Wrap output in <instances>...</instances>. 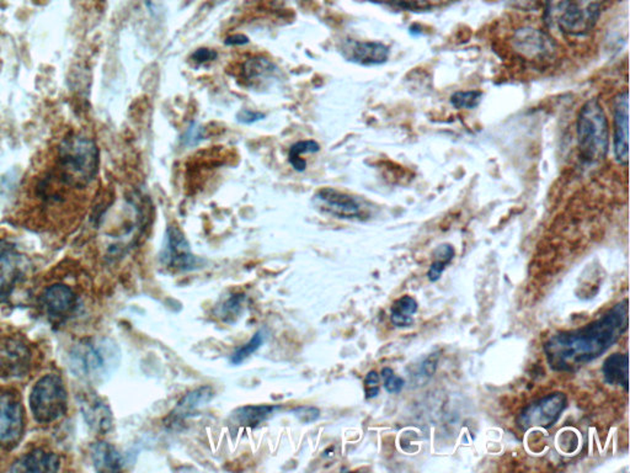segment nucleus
<instances>
[{"instance_id": "nucleus-20", "label": "nucleus", "mask_w": 630, "mask_h": 473, "mask_svg": "<svg viewBox=\"0 0 630 473\" xmlns=\"http://www.w3.org/2000/svg\"><path fill=\"white\" fill-rule=\"evenodd\" d=\"M92 459L96 471L117 472L124 468V458L114 445L99 442L92 447Z\"/></svg>"}, {"instance_id": "nucleus-26", "label": "nucleus", "mask_w": 630, "mask_h": 473, "mask_svg": "<svg viewBox=\"0 0 630 473\" xmlns=\"http://www.w3.org/2000/svg\"><path fill=\"white\" fill-rule=\"evenodd\" d=\"M320 151L319 143L314 140L298 141L292 144L288 152V162L295 172H304L307 168V162L302 159V154L318 153Z\"/></svg>"}, {"instance_id": "nucleus-13", "label": "nucleus", "mask_w": 630, "mask_h": 473, "mask_svg": "<svg viewBox=\"0 0 630 473\" xmlns=\"http://www.w3.org/2000/svg\"><path fill=\"white\" fill-rule=\"evenodd\" d=\"M340 53L349 62L372 67L387 62L391 51L384 44L375 41H347Z\"/></svg>"}, {"instance_id": "nucleus-4", "label": "nucleus", "mask_w": 630, "mask_h": 473, "mask_svg": "<svg viewBox=\"0 0 630 473\" xmlns=\"http://www.w3.org/2000/svg\"><path fill=\"white\" fill-rule=\"evenodd\" d=\"M578 143L584 162L600 163L610 150V125L597 99L585 102L578 118Z\"/></svg>"}, {"instance_id": "nucleus-2", "label": "nucleus", "mask_w": 630, "mask_h": 473, "mask_svg": "<svg viewBox=\"0 0 630 473\" xmlns=\"http://www.w3.org/2000/svg\"><path fill=\"white\" fill-rule=\"evenodd\" d=\"M99 164L101 152L95 141L80 132H69L52 148L44 172L69 192H85L98 176Z\"/></svg>"}, {"instance_id": "nucleus-22", "label": "nucleus", "mask_w": 630, "mask_h": 473, "mask_svg": "<svg viewBox=\"0 0 630 473\" xmlns=\"http://www.w3.org/2000/svg\"><path fill=\"white\" fill-rule=\"evenodd\" d=\"M278 69L276 64L268 60V58H250L243 64V79L250 83V85L255 86L256 83H260L262 80L273 78L275 74L278 73Z\"/></svg>"}, {"instance_id": "nucleus-6", "label": "nucleus", "mask_w": 630, "mask_h": 473, "mask_svg": "<svg viewBox=\"0 0 630 473\" xmlns=\"http://www.w3.org/2000/svg\"><path fill=\"white\" fill-rule=\"evenodd\" d=\"M568 407L567 395L562 392H554L545 397L527 404L516 418L517 427L521 430H529L530 428L554 427L561 420V414Z\"/></svg>"}, {"instance_id": "nucleus-1", "label": "nucleus", "mask_w": 630, "mask_h": 473, "mask_svg": "<svg viewBox=\"0 0 630 473\" xmlns=\"http://www.w3.org/2000/svg\"><path fill=\"white\" fill-rule=\"evenodd\" d=\"M629 327L628 298L613 306L599 320L574 330L561 331L543 346L549 368L575 372L604 353L625 336Z\"/></svg>"}, {"instance_id": "nucleus-14", "label": "nucleus", "mask_w": 630, "mask_h": 473, "mask_svg": "<svg viewBox=\"0 0 630 473\" xmlns=\"http://www.w3.org/2000/svg\"><path fill=\"white\" fill-rule=\"evenodd\" d=\"M552 38L537 29H521L516 32L513 43L516 50L529 60H545L551 56L554 46Z\"/></svg>"}, {"instance_id": "nucleus-33", "label": "nucleus", "mask_w": 630, "mask_h": 473, "mask_svg": "<svg viewBox=\"0 0 630 473\" xmlns=\"http://www.w3.org/2000/svg\"><path fill=\"white\" fill-rule=\"evenodd\" d=\"M294 414L298 418V420L302 421V423L310 424L319 420L320 411L318 410V408L304 405V407L295 408Z\"/></svg>"}, {"instance_id": "nucleus-11", "label": "nucleus", "mask_w": 630, "mask_h": 473, "mask_svg": "<svg viewBox=\"0 0 630 473\" xmlns=\"http://www.w3.org/2000/svg\"><path fill=\"white\" fill-rule=\"evenodd\" d=\"M613 150L617 162H629V93L623 90L613 101Z\"/></svg>"}, {"instance_id": "nucleus-10", "label": "nucleus", "mask_w": 630, "mask_h": 473, "mask_svg": "<svg viewBox=\"0 0 630 473\" xmlns=\"http://www.w3.org/2000/svg\"><path fill=\"white\" fill-rule=\"evenodd\" d=\"M31 363V349L25 340L18 337L0 338V378H24L30 371Z\"/></svg>"}, {"instance_id": "nucleus-31", "label": "nucleus", "mask_w": 630, "mask_h": 473, "mask_svg": "<svg viewBox=\"0 0 630 473\" xmlns=\"http://www.w3.org/2000/svg\"><path fill=\"white\" fill-rule=\"evenodd\" d=\"M379 378L377 371H369L365 378V394L368 400H372V398L377 397L381 387H379Z\"/></svg>"}, {"instance_id": "nucleus-35", "label": "nucleus", "mask_w": 630, "mask_h": 473, "mask_svg": "<svg viewBox=\"0 0 630 473\" xmlns=\"http://www.w3.org/2000/svg\"><path fill=\"white\" fill-rule=\"evenodd\" d=\"M218 53L214 50H210V48H198L194 53H192L191 60L198 64H204L206 62H211L217 58Z\"/></svg>"}, {"instance_id": "nucleus-16", "label": "nucleus", "mask_w": 630, "mask_h": 473, "mask_svg": "<svg viewBox=\"0 0 630 473\" xmlns=\"http://www.w3.org/2000/svg\"><path fill=\"white\" fill-rule=\"evenodd\" d=\"M214 397V389L211 386H202L189 392L176 404L175 410L166 418V426L175 427L180 421L191 417L195 412L207 405Z\"/></svg>"}, {"instance_id": "nucleus-37", "label": "nucleus", "mask_w": 630, "mask_h": 473, "mask_svg": "<svg viewBox=\"0 0 630 473\" xmlns=\"http://www.w3.org/2000/svg\"><path fill=\"white\" fill-rule=\"evenodd\" d=\"M224 44H226L227 46H243V45L249 44V38H247L246 35L237 34L228 37L227 40L224 41Z\"/></svg>"}, {"instance_id": "nucleus-9", "label": "nucleus", "mask_w": 630, "mask_h": 473, "mask_svg": "<svg viewBox=\"0 0 630 473\" xmlns=\"http://www.w3.org/2000/svg\"><path fill=\"white\" fill-rule=\"evenodd\" d=\"M160 262L164 265L179 272H191L200 266L201 260L192 253L188 238L176 224L166 228Z\"/></svg>"}, {"instance_id": "nucleus-32", "label": "nucleus", "mask_w": 630, "mask_h": 473, "mask_svg": "<svg viewBox=\"0 0 630 473\" xmlns=\"http://www.w3.org/2000/svg\"><path fill=\"white\" fill-rule=\"evenodd\" d=\"M202 140H204V130L196 124L190 125L188 131H186L184 136H182V143H184L186 147L196 146V144L200 143Z\"/></svg>"}, {"instance_id": "nucleus-8", "label": "nucleus", "mask_w": 630, "mask_h": 473, "mask_svg": "<svg viewBox=\"0 0 630 473\" xmlns=\"http://www.w3.org/2000/svg\"><path fill=\"white\" fill-rule=\"evenodd\" d=\"M315 210L339 220L359 221L365 217V208L355 196L334 188H321L311 199Z\"/></svg>"}, {"instance_id": "nucleus-17", "label": "nucleus", "mask_w": 630, "mask_h": 473, "mask_svg": "<svg viewBox=\"0 0 630 473\" xmlns=\"http://www.w3.org/2000/svg\"><path fill=\"white\" fill-rule=\"evenodd\" d=\"M20 256L11 243L0 240V301L11 294L20 276Z\"/></svg>"}, {"instance_id": "nucleus-3", "label": "nucleus", "mask_w": 630, "mask_h": 473, "mask_svg": "<svg viewBox=\"0 0 630 473\" xmlns=\"http://www.w3.org/2000/svg\"><path fill=\"white\" fill-rule=\"evenodd\" d=\"M121 353L109 338L83 339L70 349L69 369L77 378L102 382L110 378L120 363Z\"/></svg>"}, {"instance_id": "nucleus-21", "label": "nucleus", "mask_w": 630, "mask_h": 473, "mask_svg": "<svg viewBox=\"0 0 630 473\" xmlns=\"http://www.w3.org/2000/svg\"><path fill=\"white\" fill-rule=\"evenodd\" d=\"M279 410V405H244L233 412L231 418L242 427L255 428L270 420Z\"/></svg>"}, {"instance_id": "nucleus-7", "label": "nucleus", "mask_w": 630, "mask_h": 473, "mask_svg": "<svg viewBox=\"0 0 630 473\" xmlns=\"http://www.w3.org/2000/svg\"><path fill=\"white\" fill-rule=\"evenodd\" d=\"M25 411L20 397L11 389L0 391V450L11 452L21 442Z\"/></svg>"}, {"instance_id": "nucleus-19", "label": "nucleus", "mask_w": 630, "mask_h": 473, "mask_svg": "<svg viewBox=\"0 0 630 473\" xmlns=\"http://www.w3.org/2000/svg\"><path fill=\"white\" fill-rule=\"evenodd\" d=\"M629 356L628 353H616L604 360L602 373L604 382L610 386H620L628 392L629 385Z\"/></svg>"}, {"instance_id": "nucleus-30", "label": "nucleus", "mask_w": 630, "mask_h": 473, "mask_svg": "<svg viewBox=\"0 0 630 473\" xmlns=\"http://www.w3.org/2000/svg\"><path fill=\"white\" fill-rule=\"evenodd\" d=\"M381 378L384 382V388L388 394L397 395L400 394L401 389L404 388L405 381L404 379L400 378V376L395 375L393 369L384 368L381 371Z\"/></svg>"}, {"instance_id": "nucleus-18", "label": "nucleus", "mask_w": 630, "mask_h": 473, "mask_svg": "<svg viewBox=\"0 0 630 473\" xmlns=\"http://www.w3.org/2000/svg\"><path fill=\"white\" fill-rule=\"evenodd\" d=\"M61 460L56 453L36 449L27 453L12 466V472H57Z\"/></svg>"}, {"instance_id": "nucleus-15", "label": "nucleus", "mask_w": 630, "mask_h": 473, "mask_svg": "<svg viewBox=\"0 0 630 473\" xmlns=\"http://www.w3.org/2000/svg\"><path fill=\"white\" fill-rule=\"evenodd\" d=\"M80 410L90 429L98 434H106L112 428V412L110 407L94 394H88L80 398Z\"/></svg>"}, {"instance_id": "nucleus-27", "label": "nucleus", "mask_w": 630, "mask_h": 473, "mask_svg": "<svg viewBox=\"0 0 630 473\" xmlns=\"http://www.w3.org/2000/svg\"><path fill=\"white\" fill-rule=\"evenodd\" d=\"M376 2L384 3V4L401 9V11L417 12L439 8L452 0H376Z\"/></svg>"}, {"instance_id": "nucleus-29", "label": "nucleus", "mask_w": 630, "mask_h": 473, "mask_svg": "<svg viewBox=\"0 0 630 473\" xmlns=\"http://www.w3.org/2000/svg\"><path fill=\"white\" fill-rule=\"evenodd\" d=\"M483 99V93L478 90H469V92H458L452 95L451 102L456 109H472L477 108Z\"/></svg>"}, {"instance_id": "nucleus-34", "label": "nucleus", "mask_w": 630, "mask_h": 473, "mask_svg": "<svg viewBox=\"0 0 630 473\" xmlns=\"http://www.w3.org/2000/svg\"><path fill=\"white\" fill-rule=\"evenodd\" d=\"M266 118L265 114L259 111L250 110V109H242L237 114V121L243 125H253L255 122L263 120Z\"/></svg>"}, {"instance_id": "nucleus-12", "label": "nucleus", "mask_w": 630, "mask_h": 473, "mask_svg": "<svg viewBox=\"0 0 630 473\" xmlns=\"http://www.w3.org/2000/svg\"><path fill=\"white\" fill-rule=\"evenodd\" d=\"M41 304L51 320L62 321L76 311L78 298L69 286L54 284L44 290Z\"/></svg>"}, {"instance_id": "nucleus-28", "label": "nucleus", "mask_w": 630, "mask_h": 473, "mask_svg": "<svg viewBox=\"0 0 630 473\" xmlns=\"http://www.w3.org/2000/svg\"><path fill=\"white\" fill-rule=\"evenodd\" d=\"M265 337L263 330L256 331L249 342L244 344L243 347H240L239 349H237L236 352L231 354L230 363H233V365H240V363L246 362L250 355L258 352L260 347H262L263 342H265Z\"/></svg>"}, {"instance_id": "nucleus-36", "label": "nucleus", "mask_w": 630, "mask_h": 473, "mask_svg": "<svg viewBox=\"0 0 630 473\" xmlns=\"http://www.w3.org/2000/svg\"><path fill=\"white\" fill-rule=\"evenodd\" d=\"M437 362H439V354H432L423 363V371L426 376H432L436 371Z\"/></svg>"}, {"instance_id": "nucleus-24", "label": "nucleus", "mask_w": 630, "mask_h": 473, "mask_svg": "<svg viewBox=\"0 0 630 473\" xmlns=\"http://www.w3.org/2000/svg\"><path fill=\"white\" fill-rule=\"evenodd\" d=\"M246 295L233 294L226 298L221 305L215 306V317L220 318L224 323H234L243 314Z\"/></svg>"}, {"instance_id": "nucleus-5", "label": "nucleus", "mask_w": 630, "mask_h": 473, "mask_svg": "<svg viewBox=\"0 0 630 473\" xmlns=\"http://www.w3.org/2000/svg\"><path fill=\"white\" fill-rule=\"evenodd\" d=\"M30 408L35 420L41 424H51L62 418L69 408V396L66 386L60 376H44L31 389Z\"/></svg>"}, {"instance_id": "nucleus-25", "label": "nucleus", "mask_w": 630, "mask_h": 473, "mask_svg": "<svg viewBox=\"0 0 630 473\" xmlns=\"http://www.w3.org/2000/svg\"><path fill=\"white\" fill-rule=\"evenodd\" d=\"M433 257H435V260L431 264L429 272H427V278L431 282H436L441 279L446 266L455 258V248L451 244H441L436 248Z\"/></svg>"}, {"instance_id": "nucleus-23", "label": "nucleus", "mask_w": 630, "mask_h": 473, "mask_svg": "<svg viewBox=\"0 0 630 473\" xmlns=\"http://www.w3.org/2000/svg\"><path fill=\"white\" fill-rule=\"evenodd\" d=\"M419 305L413 296H401L394 302L391 308V322L398 328L413 326L414 314H416Z\"/></svg>"}]
</instances>
